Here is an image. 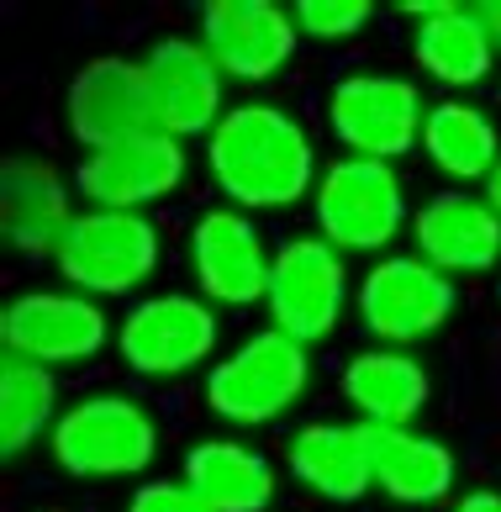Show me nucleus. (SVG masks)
Listing matches in <instances>:
<instances>
[{
    "instance_id": "nucleus-1",
    "label": "nucleus",
    "mask_w": 501,
    "mask_h": 512,
    "mask_svg": "<svg viewBox=\"0 0 501 512\" xmlns=\"http://www.w3.org/2000/svg\"><path fill=\"white\" fill-rule=\"evenodd\" d=\"M211 185L238 212H285L317 191V143L280 101H238L206 138Z\"/></svg>"
},
{
    "instance_id": "nucleus-2",
    "label": "nucleus",
    "mask_w": 501,
    "mask_h": 512,
    "mask_svg": "<svg viewBox=\"0 0 501 512\" xmlns=\"http://www.w3.org/2000/svg\"><path fill=\"white\" fill-rule=\"evenodd\" d=\"M48 454L74 481H132L159 460V417L127 391H90L53 423Z\"/></svg>"
},
{
    "instance_id": "nucleus-3",
    "label": "nucleus",
    "mask_w": 501,
    "mask_h": 512,
    "mask_svg": "<svg viewBox=\"0 0 501 512\" xmlns=\"http://www.w3.org/2000/svg\"><path fill=\"white\" fill-rule=\"evenodd\" d=\"M306 386H312L306 344L285 338L280 328H259L206 370V407L222 423L264 428V423H280L306 396Z\"/></svg>"
},
{
    "instance_id": "nucleus-4",
    "label": "nucleus",
    "mask_w": 501,
    "mask_h": 512,
    "mask_svg": "<svg viewBox=\"0 0 501 512\" xmlns=\"http://www.w3.org/2000/svg\"><path fill=\"white\" fill-rule=\"evenodd\" d=\"M312 212H317V233L338 254H380L385 259V249L407 227V180L385 159L338 154L333 164H322Z\"/></svg>"
},
{
    "instance_id": "nucleus-5",
    "label": "nucleus",
    "mask_w": 501,
    "mask_h": 512,
    "mask_svg": "<svg viewBox=\"0 0 501 512\" xmlns=\"http://www.w3.org/2000/svg\"><path fill=\"white\" fill-rule=\"evenodd\" d=\"M164 259V238L143 212H74V222L64 227L59 249H53V264L69 280V291L80 296H132L153 280Z\"/></svg>"
},
{
    "instance_id": "nucleus-6",
    "label": "nucleus",
    "mask_w": 501,
    "mask_h": 512,
    "mask_svg": "<svg viewBox=\"0 0 501 512\" xmlns=\"http://www.w3.org/2000/svg\"><path fill=\"white\" fill-rule=\"evenodd\" d=\"M422 122H428V101L407 74L354 69L327 90V127L354 159H401L422 143Z\"/></svg>"
},
{
    "instance_id": "nucleus-7",
    "label": "nucleus",
    "mask_w": 501,
    "mask_h": 512,
    "mask_svg": "<svg viewBox=\"0 0 501 512\" xmlns=\"http://www.w3.org/2000/svg\"><path fill=\"white\" fill-rule=\"evenodd\" d=\"M217 307L206 296L159 291L132 301L117 322V359L143 381H175L196 365H217Z\"/></svg>"
},
{
    "instance_id": "nucleus-8",
    "label": "nucleus",
    "mask_w": 501,
    "mask_h": 512,
    "mask_svg": "<svg viewBox=\"0 0 501 512\" xmlns=\"http://www.w3.org/2000/svg\"><path fill=\"white\" fill-rule=\"evenodd\" d=\"M269 328H280L296 344H322L333 338L343 307H349V264L322 233L285 238L275 249V270H269Z\"/></svg>"
},
{
    "instance_id": "nucleus-9",
    "label": "nucleus",
    "mask_w": 501,
    "mask_h": 512,
    "mask_svg": "<svg viewBox=\"0 0 501 512\" xmlns=\"http://www.w3.org/2000/svg\"><path fill=\"white\" fill-rule=\"evenodd\" d=\"M0 344L11 359H32L43 370L90 365L106 344H117L111 317L95 296L80 291H22L0 312Z\"/></svg>"
},
{
    "instance_id": "nucleus-10",
    "label": "nucleus",
    "mask_w": 501,
    "mask_h": 512,
    "mask_svg": "<svg viewBox=\"0 0 501 512\" xmlns=\"http://www.w3.org/2000/svg\"><path fill=\"white\" fill-rule=\"evenodd\" d=\"M354 307L385 349H407L459 312V286L422 254H385L364 270Z\"/></svg>"
},
{
    "instance_id": "nucleus-11",
    "label": "nucleus",
    "mask_w": 501,
    "mask_h": 512,
    "mask_svg": "<svg viewBox=\"0 0 501 512\" xmlns=\"http://www.w3.org/2000/svg\"><path fill=\"white\" fill-rule=\"evenodd\" d=\"M190 275H196V296L211 307H254L269 291V270L275 254L259 233V222L238 212V206H211L190 222Z\"/></svg>"
},
{
    "instance_id": "nucleus-12",
    "label": "nucleus",
    "mask_w": 501,
    "mask_h": 512,
    "mask_svg": "<svg viewBox=\"0 0 501 512\" xmlns=\"http://www.w3.org/2000/svg\"><path fill=\"white\" fill-rule=\"evenodd\" d=\"M143 74H148V96H153V122L169 138H211L217 122L227 117V74L217 59L201 48V37H159L143 53Z\"/></svg>"
},
{
    "instance_id": "nucleus-13",
    "label": "nucleus",
    "mask_w": 501,
    "mask_h": 512,
    "mask_svg": "<svg viewBox=\"0 0 501 512\" xmlns=\"http://www.w3.org/2000/svg\"><path fill=\"white\" fill-rule=\"evenodd\" d=\"M185 143L169 132H143V138L95 148L74 164V191L101 212H143V206L175 196L185 185Z\"/></svg>"
},
{
    "instance_id": "nucleus-14",
    "label": "nucleus",
    "mask_w": 501,
    "mask_h": 512,
    "mask_svg": "<svg viewBox=\"0 0 501 512\" xmlns=\"http://www.w3.org/2000/svg\"><path fill=\"white\" fill-rule=\"evenodd\" d=\"M296 43L301 27L291 6H275V0H206L201 6V48L227 80H275L296 59Z\"/></svg>"
},
{
    "instance_id": "nucleus-15",
    "label": "nucleus",
    "mask_w": 501,
    "mask_h": 512,
    "mask_svg": "<svg viewBox=\"0 0 501 512\" xmlns=\"http://www.w3.org/2000/svg\"><path fill=\"white\" fill-rule=\"evenodd\" d=\"M64 127L85 154L127 143V138H143V132H159L143 64H132V59L80 64V74L64 90Z\"/></svg>"
},
{
    "instance_id": "nucleus-16",
    "label": "nucleus",
    "mask_w": 501,
    "mask_h": 512,
    "mask_svg": "<svg viewBox=\"0 0 501 512\" xmlns=\"http://www.w3.org/2000/svg\"><path fill=\"white\" fill-rule=\"evenodd\" d=\"M417 254L443 275H491L501 264V217L486 196L438 191L412 212Z\"/></svg>"
},
{
    "instance_id": "nucleus-17",
    "label": "nucleus",
    "mask_w": 501,
    "mask_h": 512,
    "mask_svg": "<svg viewBox=\"0 0 501 512\" xmlns=\"http://www.w3.org/2000/svg\"><path fill=\"white\" fill-rule=\"evenodd\" d=\"M291 476L322 502H359L375 491V428L364 423H301L285 444Z\"/></svg>"
},
{
    "instance_id": "nucleus-18",
    "label": "nucleus",
    "mask_w": 501,
    "mask_h": 512,
    "mask_svg": "<svg viewBox=\"0 0 501 512\" xmlns=\"http://www.w3.org/2000/svg\"><path fill=\"white\" fill-rule=\"evenodd\" d=\"M338 391L364 428H412L433 396V381L407 349H359L343 365Z\"/></svg>"
},
{
    "instance_id": "nucleus-19",
    "label": "nucleus",
    "mask_w": 501,
    "mask_h": 512,
    "mask_svg": "<svg viewBox=\"0 0 501 512\" xmlns=\"http://www.w3.org/2000/svg\"><path fill=\"white\" fill-rule=\"evenodd\" d=\"M496 37L486 27L480 6H454V0H438V6L412 27V64L438 80L443 90H470L491 74L496 64Z\"/></svg>"
},
{
    "instance_id": "nucleus-20",
    "label": "nucleus",
    "mask_w": 501,
    "mask_h": 512,
    "mask_svg": "<svg viewBox=\"0 0 501 512\" xmlns=\"http://www.w3.org/2000/svg\"><path fill=\"white\" fill-rule=\"evenodd\" d=\"M180 481L196 491L211 512H269L280 497V476L254 444L238 439H201L185 449Z\"/></svg>"
},
{
    "instance_id": "nucleus-21",
    "label": "nucleus",
    "mask_w": 501,
    "mask_h": 512,
    "mask_svg": "<svg viewBox=\"0 0 501 512\" xmlns=\"http://www.w3.org/2000/svg\"><path fill=\"white\" fill-rule=\"evenodd\" d=\"M0 206H6V243L16 254H53L74 222L69 185L48 159H6L0 175Z\"/></svg>"
},
{
    "instance_id": "nucleus-22",
    "label": "nucleus",
    "mask_w": 501,
    "mask_h": 512,
    "mask_svg": "<svg viewBox=\"0 0 501 512\" xmlns=\"http://www.w3.org/2000/svg\"><path fill=\"white\" fill-rule=\"evenodd\" d=\"M454 449L417 428H375V491L401 507H433L454 491Z\"/></svg>"
},
{
    "instance_id": "nucleus-23",
    "label": "nucleus",
    "mask_w": 501,
    "mask_h": 512,
    "mask_svg": "<svg viewBox=\"0 0 501 512\" xmlns=\"http://www.w3.org/2000/svg\"><path fill=\"white\" fill-rule=\"evenodd\" d=\"M417 148L428 154V164L443 180H459V185L480 180L486 185L491 169L501 164V127L475 101H438V106H428Z\"/></svg>"
},
{
    "instance_id": "nucleus-24",
    "label": "nucleus",
    "mask_w": 501,
    "mask_h": 512,
    "mask_svg": "<svg viewBox=\"0 0 501 512\" xmlns=\"http://www.w3.org/2000/svg\"><path fill=\"white\" fill-rule=\"evenodd\" d=\"M64 417L59 407V381L53 370L32 365V359H0V454L16 460L37 439H48L53 423Z\"/></svg>"
},
{
    "instance_id": "nucleus-25",
    "label": "nucleus",
    "mask_w": 501,
    "mask_h": 512,
    "mask_svg": "<svg viewBox=\"0 0 501 512\" xmlns=\"http://www.w3.org/2000/svg\"><path fill=\"white\" fill-rule=\"evenodd\" d=\"M296 11V27L301 37H317V43H343L375 22V6L370 0H301Z\"/></svg>"
},
{
    "instance_id": "nucleus-26",
    "label": "nucleus",
    "mask_w": 501,
    "mask_h": 512,
    "mask_svg": "<svg viewBox=\"0 0 501 512\" xmlns=\"http://www.w3.org/2000/svg\"><path fill=\"white\" fill-rule=\"evenodd\" d=\"M127 512H211L185 481H143L127 497Z\"/></svg>"
},
{
    "instance_id": "nucleus-27",
    "label": "nucleus",
    "mask_w": 501,
    "mask_h": 512,
    "mask_svg": "<svg viewBox=\"0 0 501 512\" xmlns=\"http://www.w3.org/2000/svg\"><path fill=\"white\" fill-rule=\"evenodd\" d=\"M449 512H501V491H465Z\"/></svg>"
},
{
    "instance_id": "nucleus-28",
    "label": "nucleus",
    "mask_w": 501,
    "mask_h": 512,
    "mask_svg": "<svg viewBox=\"0 0 501 512\" xmlns=\"http://www.w3.org/2000/svg\"><path fill=\"white\" fill-rule=\"evenodd\" d=\"M480 16H486V27H491L496 48H501V0H486V6H480Z\"/></svg>"
},
{
    "instance_id": "nucleus-29",
    "label": "nucleus",
    "mask_w": 501,
    "mask_h": 512,
    "mask_svg": "<svg viewBox=\"0 0 501 512\" xmlns=\"http://www.w3.org/2000/svg\"><path fill=\"white\" fill-rule=\"evenodd\" d=\"M486 201L496 206V217H501V164L491 169V180H486Z\"/></svg>"
},
{
    "instance_id": "nucleus-30",
    "label": "nucleus",
    "mask_w": 501,
    "mask_h": 512,
    "mask_svg": "<svg viewBox=\"0 0 501 512\" xmlns=\"http://www.w3.org/2000/svg\"><path fill=\"white\" fill-rule=\"evenodd\" d=\"M496 106H501V85H496Z\"/></svg>"
},
{
    "instance_id": "nucleus-31",
    "label": "nucleus",
    "mask_w": 501,
    "mask_h": 512,
    "mask_svg": "<svg viewBox=\"0 0 501 512\" xmlns=\"http://www.w3.org/2000/svg\"><path fill=\"white\" fill-rule=\"evenodd\" d=\"M496 296H501V286H496Z\"/></svg>"
}]
</instances>
